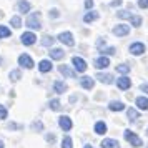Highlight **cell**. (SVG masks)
Returning a JSON list of instances; mask_svg holds the SVG:
<instances>
[{"instance_id": "cell-24", "label": "cell", "mask_w": 148, "mask_h": 148, "mask_svg": "<svg viewBox=\"0 0 148 148\" xmlns=\"http://www.w3.org/2000/svg\"><path fill=\"white\" fill-rule=\"evenodd\" d=\"M10 37V28H7L5 25H0V38H7Z\"/></svg>"}, {"instance_id": "cell-1", "label": "cell", "mask_w": 148, "mask_h": 148, "mask_svg": "<svg viewBox=\"0 0 148 148\" xmlns=\"http://www.w3.org/2000/svg\"><path fill=\"white\" fill-rule=\"evenodd\" d=\"M27 27L32 30H40L42 28V22H40V14H32L27 18Z\"/></svg>"}, {"instance_id": "cell-37", "label": "cell", "mask_w": 148, "mask_h": 148, "mask_svg": "<svg viewBox=\"0 0 148 148\" xmlns=\"http://www.w3.org/2000/svg\"><path fill=\"white\" fill-rule=\"evenodd\" d=\"M32 128H34V130H42V128H43V125H42L40 121H35L34 125H32Z\"/></svg>"}, {"instance_id": "cell-11", "label": "cell", "mask_w": 148, "mask_h": 148, "mask_svg": "<svg viewBox=\"0 0 148 148\" xmlns=\"http://www.w3.org/2000/svg\"><path fill=\"white\" fill-rule=\"evenodd\" d=\"M58 125H60L65 132L68 130H72V120L68 118V116H60V120H58Z\"/></svg>"}, {"instance_id": "cell-5", "label": "cell", "mask_w": 148, "mask_h": 148, "mask_svg": "<svg viewBox=\"0 0 148 148\" xmlns=\"http://www.w3.org/2000/svg\"><path fill=\"white\" fill-rule=\"evenodd\" d=\"M22 43L23 45H34L35 42H37V35L32 34V32H25V34H22Z\"/></svg>"}, {"instance_id": "cell-32", "label": "cell", "mask_w": 148, "mask_h": 148, "mask_svg": "<svg viewBox=\"0 0 148 148\" xmlns=\"http://www.w3.org/2000/svg\"><path fill=\"white\" fill-rule=\"evenodd\" d=\"M20 78V70H14V72H10V80L17 82Z\"/></svg>"}, {"instance_id": "cell-26", "label": "cell", "mask_w": 148, "mask_h": 148, "mask_svg": "<svg viewBox=\"0 0 148 148\" xmlns=\"http://www.w3.org/2000/svg\"><path fill=\"white\" fill-rule=\"evenodd\" d=\"M10 23H12V27H14V28H20V27H22V20H20V17H12Z\"/></svg>"}, {"instance_id": "cell-6", "label": "cell", "mask_w": 148, "mask_h": 148, "mask_svg": "<svg viewBox=\"0 0 148 148\" xmlns=\"http://www.w3.org/2000/svg\"><path fill=\"white\" fill-rule=\"evenodd\" d=\"M113 34L116 35V37H125L127 34H130V27H128V25L120 23V25H116V27L113 28Z\"/></svg>"}, {"instance_id": "cell-15", "label": "cell", "mask_w": 148, "mask_h": 148, "mask_svg": "<svg viewBox=\"0 0 148 148\" xmlns=\"http://www.w3.org/2000/svg\"><path fill=\"white\" fill-rule=\"evenodd\" d=\"M38 70H40L42 73L50 72V70H52V63H50V60H42L40 63H38Z\"/></svg>"}, {"instance_id": "cell-13", "label": "cell", "mask_w": 148, "mask_h": 148, "mask_svg": "<svg viewBox=\"0 0 148 148\" xmlns=\"http://www.w3.org/2000/svg\"><path fill=\"white\" fill-rule=\"evenodd\" d=\"M116 85H118V88H120V90H127V88H130L132 82H130V78H128V77H121V78H118Z\"/></svg>"}, {"instance_id": "cell-36", "label": "cell", "mask_w": 148, "mask_h": 148, "mask_svg": "<svg viewBox=\"0 0 148 148\" xmlns=\"http://www.w3.org/2000/svg\"><path fill=\"white\" fill-rule=\"evenodd\" d=\"M138 7L140 8H148V0H138Z\"/></svg>"}, {"instance_id": "cell-27", "label": "cell", "mask_w": 148, "mask_h": 148, "mask_svg": "<svg viewBox=\"0 0 148 148\" xmlns=\"http://www.w3.org/2000/svg\"><path fill=\"white\" fill-rule=\"evenodd\" d=\"M127 115H128V118H130L132 121L138 118V112H136V110H133V108H130V110L127 112Z\"/></svg>"}, {"instance_id": "cell-25", "label": "cell", "mask_w": 148, "mask_h": 148, "mask_svg": "<svg viewBox=\"0 0 148 148\" xmlns=\"http://www.w3.org/2000/svg\"><path fill=\"white\" fill-rule=\"evenodd\" d=\"M130 20H132L133 27H140L141 25V17H138V15H130Z\"/></svg>"}, {"instance_id": "cell-17", "label": "cell", "mask_w": 148, "mask_h": 148, "mask_svg": "<svg viewBox=\"0 0 148 148\" xmlns=\"http://www.w3.org/2000/svg\"><path fill=\"white\" fill-rule=\"evenodd\" d=\"M136 107L140 108V110H148V98L138 97V98H136Z\"/></svg>"}, {"instance_id": "cell-41", "label": "cell", "mask_w": 148, "mask_h": 148, "mask_svg": "<svg viewBox=\"0 0 148 148\" xmlns=\"http://www.w3.org/2000/svg\"><path fill=\"white\" fill-rule=\"evenodd\" d=\"M0 148H3V141H0Z\"/></svg>"}, {"instance_id": "cell-12", "label": "cell", "mask_w": 148, "mask_h": 148, "mask_svg": "<svg viewBox=\"0 0 148 148\" xmlns=\"http://www.w3.org/2000/svg\"><path fill=\"white\" fill-rule=\"evenodd\" d=\"M95 78H98L101 83H107V85L113 83V77H112L110 73H97V77H95Z\"/></svg>"}, {"instance_id": "cell-10", "label": "cell", "mask_w": 148, "mask_h": 148, "mask_svg": "<svg viewBox=\"0 0 148 148\" xmlns=\"http://www.w3.org/2000/svg\"><path fill=\"white\" fill-rule=\"evenodd\" d=\"M93 65L97 68H107L108 65H110V60H108L107 57H103V55H101V57H98V58L93 62Z\"/></svg>"}, {"instance_id": "cell-35", "label": "cell", "mask_w": 148, "mask_h": 148, "mask_svg": "<svg viewBox=\"0 0 148 148\" xmlns=\"http://www.w3.org/2000/svg\"><path fill=\"white\" fill-rule=\"evenodd\" d=\"M116 50H115V47H110V48H107V50H101V55L103 53H107V55H113Z\"/></svg>"}, {"instance_id": "cell-16", "label": "cell", "mask_w": 148, "mask_h": 148, "mask_svg": "<svg viewBox=\"0 0 148 148\" xmlns=\"http://www.w3.org/2000/svg\"><path fill=\"white\" fill-rule=\"evenodd\" d=\"M80 83H82V87L85 88V90H92L93 88V85H95V82L90 78V77H83L80 80Z\"/></svg>"}, {"instance_id": "cell-8", "label": "cell", "mask_w": 148, "mask_h": 148, "mask_svg": "<svg viewBox=\"0 0 148 148\" xmlns=\"http://www.w3.org/2000/svg\"><path fill=\"white\" fill-rule=\"evenodd\" d=\"M143 52H145V45L140 43V42H136V43H133V45H130V53L132 55H141Z\"/></svg>"}, {"instance_id": "cell-22", "label": "cell", "mask_w": 148, "mask_h": 148, "mask_svg": "<svg viewBox=\"0 0 148 148\" xmlns=\"http://www.w3.org/2000/svg\"><path fill=\"white\" fill-rule=\"evenodd\" d=\"M18 10L23 12V14H27L28 10H30V3H28L27 0H20V2H18Z\"/></svg>"}, {"instance_id": "cell-21", "label": "cell", "mask_w": 148, "mask_h": 148, "mask_svg": "<svg viewBox=\"0 0 148 148\" xmlns=\"http://www.w3.org/2000/svg\"><path fill=\"white\" fill-rule=\"evenodd\" d=\"M95 133H98V135L107 133V125H105L103 121H97V125H95Z\"/></svg>"}, {"instance_id": "cell-19", "label": "cell", "mask_w": 148, "mask_h": 148, "mask_svg": "<svg viewBox=\"0 0 148 148\" xmlns=\"http://www.w3.org/2000/svg\"><path fill=\"white\" fill-rule=\"evenodd\" d=\"M63 50H60V48H53L52 52H50V57L53 58V60H62L63 58Z\"/></svg>"}, {"instance_id": "cell-31", "label": "cell", "mask_w": 148, "mask_h": 148, "mask_svg": "<svg viewBox=\"0 0 148 148\" xmlns=\"http://www.w3.org/2000/svg\"><path fill=\"white\" fill-rule=\"evenodd\" d=\"M52 43H53V38L52 37H43V40H42V45L43 47H50Z\"/></svg>"}, {"instance_id": "cell-28", "label": "cell", "mask_w": 148, "mask_h": 148, "mask_svg": "<svg viewBox=\"0 0 148 148\" xmlns=\"http://www.w3.org/2000/svg\"><path fill=\"white\" fill-rule=\"evenodd\" d=\"M62 148H73L72 147V138L70 136H65L63 141H62Z\"/></svg>"}, {"instance_id": "cell-3", "label": "cell", "mask_w": 148, "mask_h": 148, "mask_svg": "<svg viewBox=\"0 0 148 148\" xmlns=\"http://www.w3.org/2000/svg\"><path fill=\"white\" fill-rule=\"evenodd\" d=\"M58 40H60L62 43H65V45H68V47H73V45H75L73 35L70 34V32H62V34L58 35Z\"/></svg>"}, {"instance_id": "cell-20", "label": "cell", "mask_w": 148, "mask_h": 148, "mask_svg": "<svg viewBox=\"0 0 148 148\" xmlns=\"http://www.w3.org/2000/svg\"><path fill=\"white\" fill-rule=\"evenodd\" d=\"M53 90L57 93H63V92H67V83H63V82H55Z\"/></svg>"}, {"instance_id": "cell-40", "label": "cell", "mask_w": 148, "mask_h": 148, "mask_svg": "<svg viewBox=\"0 0 148 148\" xmlns=\"http://www.w3.org/2000/svg\"><path fill=\"white\" fill-rule=\"evenodd\" d=\"M141 92H145V93H148V85H147V83H143V85H141Z\"/></svg>"}, {"instance_id": "cell-34", "label": "cell", "mask_w": 148, "mask_h": 148, "mask_svg": "<svg viewBox=\"0 0 148 148\" xmlns=\"http://www.w3.org/2000/svg\"><path fill=\"white\" fill-rule=\"evenodd\" d=\"M130 15H132V14H128L127 10H121V12H118V17H120V18H130Z\"/></svg>"}, {"instance_id": "cell-2", "label": "cell", "mask_w": 148, "mask_h": 148, "mask_svg": "<svg viewBox=\"0 0 148 148\" xmlns=\"http://www.w3.org/2000/svg\"><path fill=\"white\" fill-rule=\"evenodd\" d=\"M123 135H125V140L130 141V145H133V147H141V138H140V136H136L133 132L127 130Z\"/></svg>"}, {"instance_id": "cell-33", "label": "cell", "mask_w": 148, "mask_h": 148, "mask_svg": "<svg viewBox=\"0 0 148 148\" xmlns=\"http://www.w3.org/2000/svg\"><path fill=\"white\" fill-rule=\"evenodd\" d=\"M0 118H2V120L7 118V108L3 107V105H0Z\"/></svg>"}, {"instance_id": "cell-9", "label": "cell", "mask_w": 148, "mask_h": 148, "mask_svg": "<svg viewBox=\"0 0 148 148\" xmlns=\"http://www.w3.org/2000/svg\"><path fill=\"white\" fill-rule=\"evenodd\" d=\"M101 148H120V143L113 138H105V140L100 143Z\"/></svg>"}, {"instance_id": "cell-4", "label": "cell", "mask_w": 148, "mask_h": 148, "mask_svg": "<svg viewBox=\"0 0 148 148\" xmlns=\"http://www.w3.org/2000/svg\"><path fill=\"white\" fill-rule=\"evenodd\" d=\"M72 63H73V67H75V70L77 72H85L87 70V62L83 60V58H80V57H73L72 58Z\"/></svg>"}, {"instance_id": "cell-42", "label": "cell", "mask_w": 148, "mask_h": 148, "mask_svg": "<svg viewBox=\"0 0 148 148\" xmlns=\"http://www.w3.org/2000/svg\"><path fill=\"white\" fill-rule=\"evenodd\" d=\"M85 148H93V147H90V145H87V147H85Z\"/></svg>"}, {"instance_id": "cell-29", "label": "cell", "mask_w": 148, "mask_h": 148, "mask_svg": "<svg viewBox=\"0 0 148 148\" xmlns=\"http://www.w3.org/2000/svg\"><path fill=\"white\" fill-rule=\"evenodd\" d=\"M116 72H120V73H128V72H130V67H128V65H116Z\"/></svg>"}, {"instance_id": "cell-44", "label": "cell", "mask_w": 148, "mask_h": 148, "mask_svg": "<svg viewBox=\"0 0 148 148\" xmlns=\"http://www.w3.org/2000/svg\"><path fill=\"white\" fill-rule=\"evenodd\" d=\"M0 63H2V60H0Z\"/></svg>"}, {"instance_id": "cell-39", "label": "cell", "mask_w": 148, "mask_h": 148, "mask_svg": "<svg viewBox=\"0 0 148 148\" xmlns=\"http://www.w3.org/2000/svg\"><path fill=\"white\" fill-rule=\"evenodd\" d=\"M121 5V0H113L112 2V7H120Z\"/></svg>"}, {"instance_id": "cell-18", "label": "cell", "mask_w": 148, "mask_h": 148, "mask_svg": "<svg viewBox=\"0 0 148 148\" xmlns=\"http://www.w3.org/2000/svg\"><path fill=\"white\" fill-rule=\"evenodd\" d=\"M108 108H110L112 112H121V110H125V105H123L121 101H112V103L108 105Z\"/></svg>"}, {"instance_id": "cell-38", "label": "cell", "mask_w": 148, "mask_h": 148, "mask_svg": "<svg viewBox=\"0 0 148 148\" xmlns=\"http://www.w3.org/2000/svg\"><path fill=\"white\" fill-rule=\"evenodd\" d=\"M85 7L92 8V7H93V0H85Z\"/></svg>"}, {"instance_id": "cell-23", "label": "cell", "mask_w": 148, "mask_h": 148, "mask_svg": "<svg viewBox=\"0 0 148 148\" xmlns=\"http://www.w3.org/2000/svg\"><path fill=\"white\" fill-rule=\"evenodd\" d=\"M97 18H98V14H97V12H92V14H87L83 17V22H85V23H90V22L97 20Z\"/></svg>"}, {"instance_id": "cell-30", "label": "cell", "mask_w": 148, "mask_h": 148, "mask_svg": "<svg viewBox=\"0 0 148 148\" xmlns=\"http://www.w3.org/2000/svg\"><path fill=\"white\" fill-rule=\"evenodd\" d=\"M60 101L58 100H50V108H52V110H55V112H57V110H60Z\"/></svg>"}, {"instance_id": "cell-43", "label": "cell", "mask_w": 148, "mask_h": 148, "mask_svg": "<svg viewBox=\"0 0 148 148\" xmlns=\"http://www.w3.org/2000/svg\"><path fill=\"white\" fill-rule=\"evenodd\" d=\"M147 135H148V130H147Z\"/></svg>"}, {"instance_id": "cell-7", "label": "cell", "mask_w": 148, "mask_h": 148, "mask_svg": "<svg viewBox=\"0 0 148 148\" xmlns=\"http://www.w3.org/2000/svg\"><path fill=\"white\" fill-rule=\"evenodd\" d=\"M18 63H20L22 67H25V68H32L34 67V60H32L27 53H23V55L18 57Z\"/></svg>"}, {"instance_id": "cell-14", "label": "cell", "mask_w": 148, "mask_h": 148, "mask_svg": "<svg viewBox=\"0 0 148 148\" xmlns=\"http://www.w3.org/2000/svg\"><path fill=\"white\" fill-rule=\"evenodd\" d=\"M58 70H60V73H63L65 77H68V78H75V77H77V72L70 70V68H68V65H62Z\"/></svg>"}]
</instances>
